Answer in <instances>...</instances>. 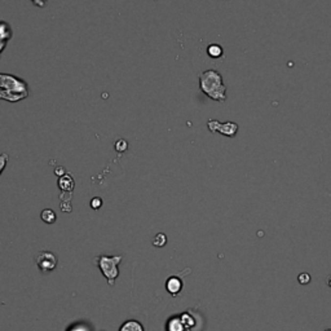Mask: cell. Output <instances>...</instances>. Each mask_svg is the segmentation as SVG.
Returning <instances> with one entry per match:
<instances>
[{
  "label": "cell",
  "instance_id": "obj_5",
  "mask_svg": "<svg viewBox=\"0 0 331 331\" xmlns=\"http://www.w3.org/2000/svg\"><path fill=\"white\" fill-rule=\"evenodd\" d=\"M35 263L39 266L40 272L43 274L50 273L57 266V256L50 251H40L36 254Z\"/></svg>",
  "mask_w": 331,
  "mask_h": 331
},
{
  "label": "cell",
  "instance_id": "obj_12",
  "mask_svg": "<svg viewBox=\"0 0 331 331\" xmlns=\"http://www.w3.org/2000/svg\"><path fill=\"white\" fill-rule=\"evenodd\" d=\"M13 36V30H12L11 24H8L7 21H0V40H9Z\"/></svg>",
  "mask_w": 331,
  "mask_h": 331
},
{
  "label": "cell",
  "instance_id": "obj_3",
  "mask_svg": "<svg viewBox=\"0 0 331 331\" xmlns=\"http://www.w3.org/2000/svg\"><path fill=\"white\" fill-rule=\"evenodd\" d=\"M0 88L29 96V84L21 78L7 72H0Z\"/></svg>",
  "mask_w": 331,
  "mask_h": 331
},
{
  "label": "cell",
  "instance_id": "obj_20",
  "mask_svg": "<svg viewBox=\"0 0 331 331\" xmlns=\"http://www.w3.org/2000/svg\"><path fill=\"white\" fill-rule=\"evenodd\" d=\"M68 331H90V328L84 324H76L69 329Z\"/></svg>",
  "mask_w": 331,
  "mask_h": 331
},
{
  "label": "cell",
  "instance_id": "obj_17",
  "mask_svg": "<svg viewBox=\"0 0 331 331\" xmlns=\"http://www.w3.org/2000/svg\"><path fill=\"white\" fill-rule=\"evenodd\" d=\"M8 161H9V155L7 153H3V154H0V175L3 173L4 168L7 167Z\"/></svg>",
  "mask_w": 331,
  "mask_h": 331
},
{
  "label": "cell",
  "instance_id": "obj_4",
  "mask_svg": "<svg viewBox=\"0 0 331 331\" xmlns=\"http://www.w3.org/2000/svg\"><path fill=\"white\" fill-rule=\"evenodd\" d=\"M207 128H209L210 132L213 133H220L225 137H233L237 136L238 130L239 127L236 122H219V120H215V119H210L207 122Z\"/></svg>",
  "mask_w": 331,
  "mask_h": 331
},
{
  "label": "cell",
  "instance_id": "obj_23",
  "mask_svg": "<svg viewBox=\"0 0 331 331\" xmlns=\"http://www.w3.org/2000/svg\"><path fill=\"white\" fill-rule=\"evenodd\" d=\"M7 44H8L7 40H0V56H1V53H3L5 47H7Z\"/></svg>",
  "mask_w": 331,
  "mask_h": 331
},
{
  "label": "cell",
  "instance_id": "obj_19",
  "mask_svg": "<svg viewBox=\"0 0 331 331\" xmlns=\"http://www.w3.org/2000/svg\"><path fill=\"white\" fill-rule=\"evenodd\" d=\"M91 207L94 210H98L102 206V199L100 198V197H95V198L91 199Z\"/></svg>",
  "mask_w": 331,
  "mask_h": 331
},
{
  "label": "cell",
  "instance_id": "obj_8",
  "mask_svg": "<svg viewBox=\"0 0 331 331\" xmlns=\"http://www.w3.org/2000/svg\"><path fill=\"white\" fill-rule=\"evenodd\" d=\"M166 331H187L184 328L183 321L180 318V314H175V316H171L166 322L165 326Z\"/></svg>",
  "mask_w": 331,
  "mask_h": 331
},
{
  "label": "cell",
  "instance_id": "obj_14",
  "mask_svg": "<svg viewBox=\"0 0 331 331\" xmlns=\"http://www.w3.org/2000/svg\"><path fill=\"white\" fill-rule=\"evenodd\" d=\"M40 217H42V220H43L44 223H47V224H53V223H56V220H57V215H56V213H54L53 210H50V209L43 210L42 213H40Z\"/></svg>",
  "mask_w": 331,
  "mask_h": 331
},
{
  "label": "cell",
  "instance_id": "obj_11",
  "mask_svg": "<svg viewBox=\"0 0 331 331\" xmlns=\"http://www.w3.org/2000/svg\"><path fill=\"white\" fill-rule=\"evenodd\" d=\"M118 331H145L144 325L137 320H127L124 321Z\"/></svg>",
  "mask_w": 331,
  "mask_h": 331
},
{
  "label": "cell",
  "instance_id": "obj_13",
  "mask_svg": "<svg viewBox=\"0 0 331 331\" xmlns=\"http://www.w3.org/2000/svg\"><path fill=\"white\" fill-rule=\"evenodd\" d=\"M207 54L211 58H221L224 56V48L220 44L213 43L207 47Z\"/></svg>",
  "mask_w": 331,
  "mask_h": 331
},
{
  "label": "cell",
  "instance_id": "obj_21",
  "mask_svg": "<svg viewBox=\"0 0 331 331\" xmlns=\"http://www.w3.org/2000/svg\"><path fill=\"white\" fill-rule=\"evenodd\" d=\"M65 173H66V171H65V168H64V167H56V169H54V175H56V176H58V177L64 176Z\"/></svg>",
  "mask_w": 331,
  "mask_h": 331
},
{
  "label": "cell",
  "instance_id": "obj_22",
  "mask_svg": "<svg viewBox=\"0 0 331 331\" xmlns=\"http://www.w3.org/2000/svg\"><path fill=\"white\" fill-rule=\"evenodd\" d=\"M34 4H35L36 7L39 8H44L46 7V4H47V0H31Z\"/></svg>",
  "mask_w": 331,
  "mask_h": 331
},
{
  "label": "cell",
  "instance_id": "obj_15",
  "mask_svg": "<svg viewBox=\"0 0 331 331\" xmlns=\"http://www.w3.org/2000/svg\"><path fill=\"white\" fill-rule=\"evenodd\" d=\"M151 243H153V246H155V247H163V246L167 245V236H166L165 233H157L154 236V238H153V241H151Z\"/></svg>",
  "mask_w": 331,
  "mask_h": 331
},
{
  "label": "cell",
  "instance_id": "obj_10",
  "mask_svg": "<svg viewBox=\"0 0 331 331\" xmlns=\"http://www.w3.org/2000/svg\"><path fill=\"white\" fill-rule=\"evenodd\" d=\"M27 96L22 94H16V92H12V91L8 90H1L0 88V100H5L8 102H18V101L24 100Z\"/></svg>",
  "mask_w": 331,
  "mask_h": 331
},
{
  "label": "cell",
  "instance_id": "obj_18",
  "mask_svg": "<svg viewBox=\"0 0 331 331\" xmlns=\"http://www.w3.org/2000/svg\"><path fill=\"white\" fill-rule=\"evenodd\" d=\"M310 274L309 273H306V272H303V273H300L298 276V281L300 284H308L310 282Z\"/></svg>",
  "mask_w": 331,
  "mask_h": 331
},
{
  "label": "cell",
  "instance_id": "obj_16",
  "mask_svg": "<svg viewBox=\"0 0 331 331\" xmlns=\"http://www.w3.org/2000/svg\"><path fill=\"white\" fill-rule=\"evenodd\" d=\"M114 148H116V150L118 153H124L128 149V142L124 139H119L116 142V145H114Z\"/></svg>",
  "mask_w": 331,
  "mask_h": 331
},
{
  "label": "cell",
  "instance_id": "obj_9",
  "mask_svg": "<svg viewBox=\"0 0 331 331\" xmlns=\"http://www.w3.org/2000/svg\"><path fill=\"white\" fill-rule=\"evenodd\" d=\"M180 318L181 321H183L184 328H185L187 331H191L197 328V318H195V314H193L191 312H189V310L181 313Z\"/></svg>",
  "mask_w": 331,
  "mask_h": 331
},
{
  "label": "cell",
  "instance_id": "obj_6",
  "mask_svg": "<svg viewBox=\"0 0 331 331\" xmlns=\"http://www.w3.org/2000/svg\"><path fill=\"white\" fill-rule=\"evenodd\" d=\"M165 287L169 295L177 296L181 291H183L184 288L183 278L179 277V276H171V277L167 278V281H166L165 284Z\"/></svg>",
  "mask_w": 331,
  "mask_h": 331
},
{
  "label": "cell",
  "instance_id": "obj_2",
  "mask_svg": "<svg viewBox=\"0 0 331 331\" xmlns=\"http://www.w3.org/2000/svg\"><path fill=\"white\" fill-rule=\"evenodd\" d=\"M123 256L122 255H114V256H106L100 255L96 256L94 259V263L98 266V269L102 273L109 286H114L116 280L119 276V264L122 263Z\"/></svg>",
  "mask_w": 331,
  "mask_h": 331
},
{
  "label": "cell",
  "instance_id": "obj_24",
  "mask_svg": "<svg viewBox=\"0 0 331 331\" xmlns=\"http://www.w3.org/2000/svg\"><path fill=\"white\" fill-rule=\"evenodd\" d=\"M325 331H331V329H326V330H325Z\"/></svg>",
  "mask_w": 331,
  "mask_h": 331
},
{
  "label": "cell",
  "instance_id": "obj_7",
  "mask_svg": "<svg viewBox=\"0 0 331 331\" xmlns=\"http://www.w3.org/2000/svg\"><path fill=\"white\" fill-rule=\"evenodd\" d=\"M58 188L61 189L62 193H72L74 190V179H72L71 175H69V173H65L64 176L58 177L57 181Z\"/></svg>",
  "mask_w": 331,
  "mask_h": 331
},
{
  "label": "cell",
  "instance_id": "obj_1",
  "mask_svg": "<svg viewBox=\"0 0 331 331\" xmlns=\"http://www.w3.org/2000/svg\"><path fill=\"white\" fill-rule=\"evenodd\" d=\"M199 88L209 98L217 102L227 101V86L217 70H206L199 75Z\"/></svg>",
  "mask_w": 331,
  "mask_h": 331
}]
</instances>
